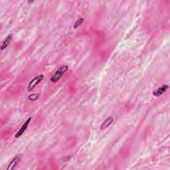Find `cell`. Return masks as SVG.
Wrapping results in <instances>:
<instances>
[{
    "label": "cell",
    "instance_id": "cell-1",
    "mask_svg": "<svg viewBox=\"0 0 170 170\" xmlns=\"http://www.w3.org/2000/svg\"><path fill=\"white\" fill-rule=\"evenodd\" d=\"M69 69V67L67 65H64L61 67L59 69H58L52 76L51 78V81L52 82H57L61 79L62 76Z\"/></svg>",
    "mask_w": 170,
    "mask_h": 170
},
{
    "label": "cell",
    "instance_id": "cell-2",
    "mask_svg": "<svg viewBox=\"0 0 170 170\" xmlns=\"http://www.w3.org/2000/svg\"><path fill=\"white\" fill-rule=\"evenodd\" d=\"M43 78H44L43 75H40L38 76H37L35 78L32 79V80H31V82H29L28 87H27V91L29 92L33 91V89L35 88L39 82H41V80L43 79Z\"/></svg>",
    "mask_w": 170,
    "mask_h": 170
},
{
    "label": "cell",
    "instance_id": "cell-3",
    "mask_svg": "<svg viewBox=\"0 0 170 170\" xmlns=\"http://www.w3.org/2000/svg\"><path fill=\"white\" fill-rule=\"evenodd\" d=\"M21 157L19 155H17L16 156H15L12 160L10 162V163H9V165L7 168V170H13L14 169L16 166H17L18 163L20 162Z\"/></svg>",
    "mask_w": 170,
    "mask_h": 170
},
{
    "label": "cell",
    "instance_id": "cell-4",
    "mask_svg": "<svg viewBox=\"0 0 170 170\" xmlns=\"http://www.w3.org/2000/svg\"><path fill=\"white\" fill-rule=\"evenodd\" d=\"M31 120H32V118L30 117V118H29L26 120V122L24 123V124L22 126H21V128L19 129V130L16 133V134H15V138H19L23 134L24 132L26 130V129L27 128V127H28V126L29 124V123L31 122Z\"/></svg>",
    "mask_w": 170,
    "mask_h": 170
},
{
    "label": "cell",
    "instance_id": "cell-5",
    "mask_svg": "<svg viewBox=\"0 0 170 170\" xmlns=\"http://www.w3.org/2000/svg\"><path fill=\"white\" fill-rule=\"evenodd\" d=\"M169 88V86L167 85H163L161 87L157 88L156 90L153 92V95L155 97H160L162 94H163L164 92L167 91V90Z\"/></svg>",
    "mask_w": 170,
    "mask_h": 170
},
{
    "label": "cell",
    "instance_id": "cell-6",
    "mask_svg": "<svg viewBox=\"0 0 170 170\" xmlns=\"http://www.w3.org/2000/svg\"><path fill=\"white\" fill-rule=\"evenodd\" d=\"M114 121V118L112 117H109L106 120H105L104 122L102 124V125L100 126V129L101 130H104L107 128L112 123V122Z\"/></svg>",
    "mask_w": 170,
    "mask_h": 170
},
{
    "label": "cell",
    "instance_id": "cell-7",
    "mask_svg": "<svg viewBox=\"0 0 170 170\" xmlns=\"http://www.w3.org/2000/svg\"><path fill=\"white\" fill-rule=\"evenodd\" d=\"M11 39H12V35H7V37L5 38V39L4 40V41L3 42V44L1 46V51H4V49H5L7 47V46L10 45V43L11 41Z\"/></svg>",
    "mask_w": 170,
    "mask_h": 170
},
{
    "label": "cell",
    "instance_id": "cell-8",
    "mask_svg": "<svg viewBox=\"0 0 170 170\" xmlns=\"http://www.w3.org/2000/svg\"><path fill=\"white\" fill-rule=\"evenodd\" d=\"M84 21H85L84 18H80V19H79L76 21L75 25H74V27H73L74 29H76L77 27H79L80 25H81L83 22H84Z\"/></svg>",
    "mask_w": 170,
    "mask_h": 170
},
{
    "label": "cell",
    "instance_id": "cell-9",
    "mask_svg": "<svg viewBox=\"0 0 170 170\" xmlns=\"http://www.w3.org/2000/svg\"><path fill=\"white\" fill-rule=\"evenodd\" d=\"M39 97V94H32L29 96V100L31 101H35Z\"/></svg>",
    "mask_w": 170,
    "mask_h": 170
}]
</instances>
